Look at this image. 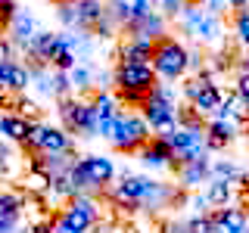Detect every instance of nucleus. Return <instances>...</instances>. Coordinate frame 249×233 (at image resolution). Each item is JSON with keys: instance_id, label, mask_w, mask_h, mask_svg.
<instances>
[{"instance_id": "412c9836", "label": "nucleus", "mask_w": 249, "mask_h": 233, "mask_svg": "<svg viewBox=\"0 0 249 233\" xmlns=\"http://www.w3.org/2000/svg\"><path fill=\"white\" fill-rule=\"evenodd\" d=\"M193 37H196L199 44H206V47L221 44V19H215V16H206V19L199 22V28L193 31Z\"/></svg>"}, {"instance_id": "f257e3e1", "label": "nucleus", "mask_w": 249, "mask_h": 233, "mask_svg": "<svg viewBox=\"0 0 249 233\" xmlns=\"http://www.w3.org/2000/svg\"><path fill=\"white\" fill-rule=\"evenodd\" d=\"M109 196L119 202V205H128V208H137V205L156 208V205H162V202H168V199H178L175 190H168L165 183L153 181V177H146V174H122L119 183L109 190Z\"/></svg>"}, {"instance_id": "37998d69", "label": "nucleus", "mask_w": 249, "mask_h": 233, "mask_svg": "<svg viewBox=\"0 0 249 233\" xmlns=\"http://www.w3.org/2000/svg\"><path fill=\"white\" fill-rule=\"evenodd\" d=\"M28 233H53V221H37Z\"/></svg>"}, {"instance_id": "8fccbe9b", "label": "nucleus", "mask_w": 249, "mask_h": 233, "mask_svg": "<svg viewBox=\"0 0 249 233\" xmlns=\"http://www.w3.org/2000/svg\"><path fill=\"white\" fill-rule=\"evenodd\" d=\"M243 202H246V205H243V208H249V190H246V196H243Z\"/></svg>"}, {"instance_id": "dca6fc26", "label": "nucleus", "mask_w": 249, "mask_h": 233, "mask_svg": "<svg viewBox=\"0 0 249 233\" xmlns=\"http://www.w3.org/2000/svg\"><path fill=\"white\" fill-rule=\"evenodd\" d=\"M124 31H128V37H146V41H162V37H168L165 16L162 13H153V16H146V19H134Z\"/></svg>"}, {"instance_id": "b1692460", "label": "nucleus", "mask_w": 249, "mask_h": 233, "mask_svg": "<svg viewBox=\"0 0 249 233\" xmlns=\"http://www.w3.org/2000/svg\"><path fill=\"white\" fill-rule=\"evenodd\" d=\"M22 208H25L22 193H13V190H3V193H0V217H13V221H19V217H22Z\"/></svg>"}, {"instance_id": "aec40b11", "label": "nucleus", "mask_w": 249, "mask_h": 233, "mask_svg": "<svg viewBox=\"0 0 249 233\" xmlns=\"http://www.w3.org/2000/svg\"><path fill=\"white\" fill-rule=\"evenodd\" d=\"M90 109H93V115H97V124L103 121V118H112V115H119V112H122V109H119V97H115V93H109V90L93 93Z\"/></svg>"}, {"instance_id": "de8ad7c7", "label": "nucleus", "mask_w": 249, "mask_h": 233, "mask_svg": "<svg viewBox=\"0 0 249 233\" xmlns=\"http://www.w3.org/2000/svg\"><path fill=\"white\" fill-rule=\"evenodd\" d=\"M50 3H56V6H62V3H78V0H50Z\"/></svg>"}, {"instance_id": "f704fd0d", "label": "nucleus", "mask_w": 249, "mask_h": 233, "mask_svg": "<svg viewBox=\"0 0 249 233\" xmlns=\"http://www.w3.org/2000/svg\"><path fill=\"white\" fill-rule=\"evenodd\" d=\"M16 13H19V3H16V0H0V22H3V28H10Z\"/></svg>"}, {"instance_id": "3c124183", "label": "nucleus", "mask_w": 249, "mask_h": 233, "mask_svg": "<svg viewBox=\"0 0 249 233\" xmlns=\"http://www.w3.org/2000/svg\"><path fill=\"white\" fill-rule=\"evenodd\" d=\"M0 128H3V112H0Z\"/></svg>"}, {"instance_id": "f03ea898", "label": "nucleus", "mask_w": 249, "mask_h": 233, "mask_svg": "<svg viewBox=\"0 0 249 233\" xmlns=\"http://www.w3.org/2000/svg\"><path fill=\"white\" fill-rule=\"evenodd\" d=\"M153 68L162 81H178L190 72V50L175 37H162V41H156Z\"/></svg>"}, {"instance_id": "c03bdc74", "label": "nucleus", "mask_w": 249, "mask_h": 233, "mask_svg": "<svg viewBox=\"0 0 249 233\" xmlns=\"http://www.w3.org/2000/svg\"><path fill=\"white\" fill-rule=\"evenodd\" d=\"M237 72H249V50H243L237 56Z\"/></svg>"}, {"instance_id": "f8f14e48", "label": "nucleus", "mask_w": 249, "mask_h": 233, "mask_svg": "<svg viewBox=\"0 0 249 233\" xmlns=\"http://www.w3.org/2000/svg\"><path fill=\"white\" fill-rule=\"evenodd\" d=\"M35 81V75H31V66L25 62H3L0 66V93H25V87Z\"/></svg>"}, {"instance_id": "cd10ccee", "label": "nucleus", "mask_w": 249, "mask_h": 233, "mask_svg": "<svg viewBox=\"0 0 249 233\" xmlns=\"http://www.w3.org/2000/svg\"><path fill=\"white\" fill-rule=\"evenodd\" d=\"M72 84H75V90H90L93 84V68L88 66V62H78V66L72 68Z\"/></svg>"}, {"instance_id": "4be33fe9", "label": "nucleus", "mask_w": 249, "mask_h": 233, "mask_svg": "<svg viewBox=\"0 0 249 233\" xmlns=\"http://www.w3.org/2000/svg\"><path fill=\"white\" fill-rule=\"evenodd\" d=\"M206 196L215 208H224V205H233V183L228 181H209L206 183Z\"/></svg>"}, {"instance_id": "2f4dec72", "label": "nucleus", "mask_w": 249, "mask_h": 233, "mask_svg": "<svg viewBox=\"0 0 249 233\" xmlns=\"http://www.w3.org/2000/svg\"><path fill=\"white\" fill-rule=\"evenodd\" d=\"M184 10H187L184 0H159V13L165 16V19H181Z\"/></svg>"}, {"instance_id": "72a5a7b5", "label": "nucleus", "mask_w": 249, "mask_h": 233, "mask_svg": "<svg viewBox=\"0 0 249 233\" xmlns=\"http://www.w3.org/2000/svg\"><path fill=\"white\" fill-rule=\"evenodd\" d=\"M37 103L35 100H25V97H19V103H16V115H25V118H31V121H37Z\"/></svg>"}, {"instance_id": "7c9ffc66", "label": "nucleus", "mask_w": 249, "mask_h": 233, "mask_svg": "<svg viewBox=\"0 0 249 233\" xmlns=\"http://www.w3.org/2000/svg\"><path fill=\"white\" fill-rule=\"evenodd\" d=\"M53 84H56V97H72L75 84H72V72H53Z\"/></svg>"}, {"instance_id": "9b49d317", "label": "nucleus", "mask_w": 249, "mask_h": 233, "mask_svg": "<svg viewBox=\"0 0 249 233\" xmlns=\"http://www.w3.org/2000/svg\"><path fill=\"white\" fill-rule=\"evenodd\" d=\"M137 155H140V162H143L146 168H178V152L171 150V143L165 137H159V134H156Z\"/></svg>"}, {"instance_id": "c9c22d12", "label": "nucleus", "mask_w": 249, "mask_h": 233, "mask_svg": "<svg viewBox=\"0 0 249 233\" xmlns=\"http://www.w3.org/2000/svg\"><path fill=\"white\" fill-rule=\"evenodd\" d=\"M50 221H53V233H81V230H78V227H75V224L69 221V217L62 215V212H56V215L50 217Z\"/></svg>"}, {"instance_id": "ea45409f", "label": "nucleus", "mask_w": 249, "mask_h": 233, "mask_svg": "<svg viewBox=\"0 0 249 233\" xmlns=\"http://www.w3.org/2000/svg\"><path fill=\"white\" fill-rule=\"evenodd\" d=\"M202 6H206V13H209V16H215V19H221V13L228 10L231 3H224V0H206Z\"/></svg>"}, {"instance_id": "1a4fd4ad", "label": "nucleus", "mask_w": 249, "mask_h": 233, "mask_svg": "<svg viewBox=\"0 0 249 233\" xmlns=\"http://www.w3.org/2000/svg\"><path fill=\"white\" fill-rule=\"evenodd\" d=\"M62 215H66L81 233H88V230L97 227L100 208H97V202H93L90 196H75V199H69L66 205H62Z\"/></svg>"}, {"instance_id": "ddd939ff", "label": "nucleus", "mask_w": 249, "mask_h": 233, "mask_svg": "<svg viewBox=\"0 0 249 233\" xmlns=\"http://www.w3.org/2000/svg\"><path fill=\"white\" fill-rule=\"evenodd\" d=\"M175 171H178V177H181L184 190H196L199 183L212 181V159H209V155H199V159H190V162H178Z\"/></svg>"}, {"instance_id": "6e6552de", "label": "nucleus", "mask_w": 249, "mask_h": 233, "mask_svg": "<svg viewBox=\"0 0 249 233\" xmlns=\"http://www.w3.org/2000/svg\"><path fill=\"white\" fill-rule=\"evenodd\" d=\"M140 115L146 118V124L156 131V134H168V131H175V128H181L178 124V106L175 103H165V100H159V97H146V103L140 106Z\"/></svg>"}, {"instance_id": "a18cd8bd", "label": "nucleus", "mask_w": 249, "mask_h": 233, "mask_svg": "<svg viewBox=\"0 0 249 233\" xmlns=\"http://www.w3.org/2000/svg\"><path fill=\"white\" fill-rule=\"evenodd\" d=\"M165 233H190V227H187V224H168V227H165Z\"/></svg>"}, {"instance_id": "393cba45", "label": "nucleus", "mask_w": 249, "mask_h": 233, "mask_svg": "<svg viewBox=\"0 0 249 233\" xmlns=\"http://www.w3.org/2000/svg\"><path fill=\"white\" fill-rule=\"evenodd\" d=\"M106 10H109V16H112V22L119 28H128L131 22H134V3H131V0H112Z\"/></svg>"}, {"instance_id": "c85d7f7f", "label": "nucleus", "mask_w": 249, "mask_h": 233, "mask_svg": "<svg viewBox=\"0 0 249 233\" xmlns=\"http://www.w3.org/2000/svg\"><path fill=\"white\" fill-rule=\"evenodd\" d=\"M178 124H181V128H202L206 121H202V112L196 106L187 103V106H178Z\"/></svg>"}, {"instance_id": "c756f323", "label": "nucleus", "mask_w": 249, "mask_h": 233, "mask_svg": "<svg viewBox=\"0 0 249 233\" xmlns=\"http://www.w3.org/2000/svg\"><path fill=\"white\" fill-rule=\"evenodd\" d=\"M187 227H190V233H215V215L212 212L193 215L190 221H187Z\"/></svg>"}, {"instance_id": "79ce46f5", "label": "nucleus", "mask_w": 249, "mask_h": 233, "mask_svg": "<svg viewBox=\"0 0 249 233\" xmlns=\"http://www.w3.org/2000/svg\"><path fill=\"white\" fill-rule=\"evenodd\" d=\"M19 227V221H13V217H0V233H16Z\"/></svg>"}, {"instance_id": "58836bf2", "label": "nucleus", "mask_w": 249, "mask_h": 233, "mask_svg": "<svg viewBox=\"0 0 249 233\" xmlns=\"http://www.w3.org/2000/svg\"><path fill=\"white\" fill-rule=\"evenodd\" d=\"M115 124H119V115H112V118H103L97 124V137H112V131H115Z\"/></svg>"}, {"instance_id": "09e8293b", "label": "nucleus", "mask_w": 249, "mask_h": 233, "mask_svg": "<svg viewBox=\"0 0 249 233\" xmlns=\"http://www.w3.org/2000/svg\"><path fill=\"white\" fill-rule=\"evenodd\" d=\"M184 3H187V6H190V3H206V0H184Z\"/></svg>"}, {"instance_id": "2eb2a0df", "label": "nucleus", "mask_w": 249, "mask_h": 233, "mask_svg": "<svg viewBox=\"0 0 249 233\" xmlns=\"http://www.w3.org/2000/svg\"><path fill=\"white\" fill-rule=\"evenodd\" d=\"M56 44H59V34L56 31H37L31 37V44L25 47L22 53H28L31 62H41V66H50L53 53H56Z\"/></svg>"}, {"instance_id": "bb28decb", "label": "nucleus", "mask_w": 249, "mask_h": 233, "mask_svg": "<svg viewBox=\"0 0 249 233\" xmlns=\"http://www.w3.org/2000/svg\"><path fill=\"white\" fill-rule=\"evenodd\" d=\"M206 16H209V13H206V6H202V3H190V6L184 10V16H181V25L193 34V31L199 28V22L206 19Z\"/></svg>"}, {"instance_id": "603ef678", "label": "nucleus", "mask_w": 249, "mask_h": 233, "mask_svg": "<svg viewBox=\"0 0 249 233\" xmlns=\"http://www.w3.org/2000/svg\"><path fill=\"white\" fill-rule=\"evenodd\" d=\"M0 174H3V162H0Z\"/></svg>"}, {"instance_id": "423d86ee", "label": "nucleus", "mask_w": 249, "mask_h": 233, "mask_svg": "<svg viewBox=\"0 0 249 233\" xmlns=\"http://www.w3.org/2000/svg\"><path fill=\"white\" fill-rule=\"evenodd\" d=\"M112 84L119 90H137V93H150L156 84H159V75H156L153 62L140 66V62H115L112 68Z\"/></svg>"}, {"instance_id": "20e7f679", "label": "nucleus", "mask_w": 249, "mask_h": 233, "mask_svg": "<svg viewBox=\"0 0 249 233\" xmlns=\"http://www.w3.org/2000/svg\"><path fill=\"white\" fill-rule=\"evenodd\" d=\"M56 112H59V121L69 134L97 137V115H93V109H90V100L84 103V100H78V97H62Z\"/></svg>"}, {"instance_id": "5701e85b", "label": "nucleus", "mask_w": 249, "mask_h": 233, "mask_svg": "<svg viewBox=\"0 0 249 233\" xmlns=\"http://www.w3.org/2000/svg\"><path fill=\"white\" fill-rule=\"evenodd\" d=\"M221 103H224V90L218 87V84H212V87H206V90H202L190 106H196L202 115H215V109L221 106Z\"/></svg>"}, {"instance_id": "e433bc0d", "label": "nucleus", "mask_w": 249, "mask_h": 233, "mask_svg": "<svg viewBox=\"0 0 249 233\" xmlns=\"http://www.w3.org/2000/svg\"><path fill=\"white\" fill-rule=\"evenodd\" d=\"M233 93L237 97L249 100V72H237V81H233Z\"/></svg>"}, {"instance_id": "a211bd4d", "label": "nucleus", "mask_w": 249, "mask_h": 233, "mask_svg": "<svg viewBox=\"0 0 249 233\" xmlns=\"http://www.w3.org/2000/svg\"><path fill=\"white\" fill-rule=\"evenodd\" d=\"M37 22H35V16L31 13H25V10H19L16 13V19L10 22V28H6V34H10V41L19 47V50H25V47L31 44V37L37 34Z\"/></svg>"}, {"instance_id": "49530a36", "label": "nucleus", "mask_w": 249, "mask_h": 233, "mask_svg": "<svg viewBox=\"0 0 249 233\" xmlns=\"http://www.w3.org/2000/svg\"><path fill=\"white\" fill-rule=\"evenodd\" d=\"M228 3H231V10H249V0H228Z\"/></svg>"}, {"instance_id": "5fc2aeb1", "label": "nucleus", "mask_w": 249, "mask_h": 233, "mask_svg": "<svg viewBox=\"0 0 249 233\" xmlns=\"http://www.w3.org/2000/svg\"><path fill=\"white\" fill-rule=\"evenodd\" d=\"M243 233H249V227H246V230H243Z\"/></svg>"}, {"instance_id": "4468645a", "label": "nucleus", "mask_w": 249, "mask_h": 233, "mask_svg": "<svg viewBox=\"0 0 249 233\" xmlns=\"http://www.w3.org/2000/svg\"><path fill=\"white\" fill-rule=\"evenodd\" d=\"M215 233H243L249 227V212L243 205H224L215 208Z\"/></svg>"}, {"instance_id": "864d4df0", "label": "nucleus", "mask_w": 249, "mask_h": 233, "mask_svg": "<svg viewBox=\"0 0 249 233\" xmlns=\"http://www.w3.org/2000/svg\"><path fill=\"white\" fill-rule=\"evenodd\" d=\"M0 31H6V28H3V22H0Z\"/></svg>"}, {"instance_id": "a878e982", "label": "nucleus", "mask_w": 249, "mask_h": 233, "mask_svg": "<svg viewBox=\"0 0 249 233\" xmlns=\"http://www.w3.org/2000/svg\"><path fill=\"white\" fill-rule=\"evenodd\" d=\"M233 37L243 50H249V10L233 13Z\"/></svg>"}, {"instance_id": "473e14b6", "label": "nucleus", "mask_w": 249, "mask_h": 233, "mask_svg": "<svg viewBox=\"0 0 249 233\" xmlns=\"http://www.w3.org/2000/svg\"><path fill=\"white\" fill-rule=\"evenodd\" d=\"M134 3V19H146V16L159 13V0H131Z\"/></svg>"}, {"instance_id": "a19ab883", "label": "nucleus", "mask_w": 249, "mask_h": 233, "mask_svg": "<svg viewBox=\"0 0 249 233\" xmlns=\"http://www.w3.org/2000/svg\"><path fill=\"white\" fill-rule=\"evenodd\" d=\"M13 59V41H6V37H0V66L3 62Z\"/></svg>"}, {"instance_id": "9d476101", "label": "nucleus", "mask_w": 249, "mask_h": 233, "mask_svg": "<svg viewBox=\"0 0 249 233\" xmlns=\"http://www.w3.org/2000/svg\"><path fill=\"white\" fill-rule=\"evenodd\" d=\"M243 131L246 128L233 118H212L206 124V143H209L212 152H221V150H228L233 140H237V134H243Z\"/></svg>"}, {"instance_id": "6ab92c4d", "label": "nucleus", "mask_w": 249, "mask_h": 233, "mask_svg": "<svg viewBox=\"0 0 249 233\" xmlns=\"http://www.w3.org/2000/svg\"><path fill=\"white\" fill-rule=\"evenodd\" d=\"M35 124L37 121H31L25 118V115H3V128H0V137H6L10 143H19V146H25V140L31 137V131H35Z\"/></svg>"}, {"instance_id": "0eeeda50", "label": "nucleus", "mask_w": 249, "mask_h": 233, "mask_svg": "<svg viewBox=\"0 0 249 233\" xmlns=\"http://www.w3.org/2000/svg\"><path fill=\"white\" fill-rule=\"evenodd\" d=\"M72 168H75V174L84 181V190L88 193L106 190V186L115 181V165H112L109 155H81Z\"/></svg>"}, {"instance_id": "39448f33", "label": "nucleus", "mask_w": 249, "mask_h": 233, "mask_svg": "<svg viewBox=\"0 0 249 233\" xmlns=\"http://www.w3.org/2000/svg\"><path fill=\"white\" fill-rule=\"evenodd\" d=\"M22 150H28L31 155H66L69 150H72V140H69V131L66 128L37 121Z\"/></svg>"}, {"instance_id": "7ed1b4c3", "label": "nucleus", "mask_w": 249, "mask_h": 233, "mask_svg": "<svg viewBox=\"0 0 249 233\" xmlns=\"http://www.w3.org/2000/svg\"><path fill=\"white\" fill-rule=\"evenodd\" d=\"M150 124H146L143 115H134V112H119V124H115L112 137H109V143H112V150L119 152H140L146 143H150Z\"/></svg>"}, {"instance_id": "4c0bfd02", "label": "nucleus", "mask_w": 249, "mask_h": 233, "mask_svg": "<svg viewBox=\"0 0 249 233\" xmlns=\"http://www.w3.org/2000/svg\"><path fill=\"white\" fill-rule=\"evenodd\" d=\"M150 93H153V97H159V100H165V103H175V106H178L175 87H168V84H156V87H153Z\"/></svg>"}, {"instance_id": "f3484780", "label": "nucleus", "mask_w": 249, "mask_h": 233, "mask_svg": "<svg viewBox=\"0 0 249 233\" xmlns=\"http://www.w3.org/2000/svg\"><path fill=\"white\" fill-rule=\"evenodd\" d=\"M156 56V41H146V37H128L122 47H119V62H153Z\"/></svg>"}]
</instances>
